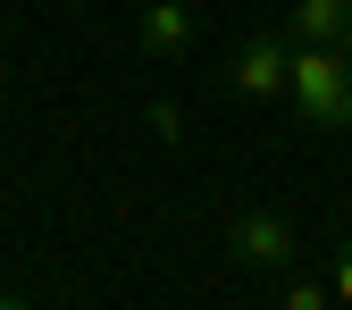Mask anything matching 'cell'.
<instances>
[{
  "instance_id": "obj_9",
  "label": "cell",
  "mask_w": 352,
  "mask_h": 310,
  "mask_svg": "<svg viewBox=\"0 0 352 310\" xmlns=\"http://www.w3.org/2000/svg\"><path fill=\"white\" fill-rule=\"evenodd\" d=\"M0 67H9V59H0Z\"/></svg>"
},
{
  "instance_id": "obj_7",
  "label": "cell",
  "mask_w": 352,
  "mask_h": 310,
  "mask_svg": "<svg viewBox=\"0 0 352 310\" xmlns=\"http://www.w3.org/2000/svg\"><path fill=\"white\" fill-rule=\"evenodd\" d=\"M143 118H151V135H160V143H176V151H185V109H176L168 93H160V101H151Z\"/></svg>"
},
{
  "instance_id": "obj_3",
  "label": "cell",
  "mask_w": 352,
  "mask_h": 310,
  "mask_svg": "<svg viewBox=\"0 0 352 310\" xmlns=\"http://www.w3.org/2000/svg\"><path fill=\"white\" fill-rule=\"evenodd\" d=\"M285 67H294V34H252L227 59V84L243 101H285Z\"/></svg>"
},
{
  "instance_id": "obj_6",
  "label": "cell",
  "mask_w": 352,
  "mask_h": 310,
  "mask_svg": "<svg viewBox=\"0 0 352 310\" xmlns=\"http://www.w3.org/2000/svg\"><path fill=\"white\" fill-rule=\"evenodd\" d=\"M277 302H285V310H327L336 294H327V277H319V269H294V277L277 285Z\"/></svg>"
},
{
  "instance_id": "obj_1",
  "label": "cell",
  "mask_w": 352,
  "mask_h": 310,
  "mask_svg": "<svg viewBox=\"0 0 352 310\" xmlns=\"http://www.w3.org/2000/svg\"><path fill=\"white\" fill-rule=\"evenodd\" d=\"M285 101L319 126V135H352V42H294Z\"/></svg>"
},
{
  "instance_id": "obj_2",
  "label": "cell",
  "mask_w": 352,
  "mask_h": 310,
  "mask_svg": "<svg viewBox=\"0 0 352 310\" xmlns=\"http://www.w3.org/2000/svg\"><path fill=\"white\" fill-rule=\"evenodd\" d=\"M227 252H235V269L277 277V269H294V260H302V227H294L285 210H243L235 227H227Z\"/></svg>"
},
{
  "instance_id": "obj_4",
  "label": "cell",
  "mask_w": 352,
  "mask_h": 310,
  "mask_svg": "<svg viewBox=\"0 0 352 310\" xmlns=\"http://www.w3.org/2000/svg\"><path fill=\"white\" fill-rule=\"evenodd\" d=\"M135 42L151 59H176V51H193V9L185 0H151V9L135 17Z\"/></svg>"
},
{
  "instance_id": "obj_5",
  "label": "cell",
  "mask_w": 352,
  "mask_h": 310,
  "mask_svg": "<svg viewBox=\"0 0 352 310\" xmlns=\"http://www.w3.org/2000/svg\"><path fill=\"white\" fill-rule=\"evenodd\" d=\"M285 34L294 42H352V0H294Z\"/></svg>"
},
{
  "instance_id": "obj_8",
  "label": "cell",
  "mask_w": 352,
  "mask_h": 310,
  "mask_svg": "<svg viewBox=\"0 0 352 310\" xmlns=\"http://www.w3.org/2000/svg\"><path fill=\"white\" fill-rule=\"evenodd\" d=\"M327 294H336V302L352 310V235H344V243L327 252Z\"/></svg>"
}]
</instances>
